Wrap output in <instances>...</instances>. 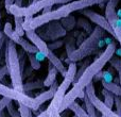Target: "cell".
<instances>
[{"instance_id":"obj_16","label":"cell","mask_w":121,"mask_h":117,"mask_svg":"<svg viewBox=\"0 0 121 117\" xmlns=\"http://www.w3.org/2000/svg\"><path fill=\"white\" fill-rule=\"evenodd\" d=\"M68 109H70L71 111L74 113V115H77L78 117H90L89 115H88L87 111H86V110H84L80 104H78L75 101L71 103L70 107H69Z\"/></svg>"},{"instance_id":"obj_2","label":"cell","mask_w":121,"mask_h":117,"mask_svg":"<svg viewBox=\"0 0 121 117\" xmlns=\"http://www.w3.org/2000/svg\"><path fill=\"white\" fill-rule=\"evenodd\" d=\"M16 43L12 40H6V48H5V61L9 67V73L11 77L13 88L16 90L25 93L22 84V72L19 63L18 51L16 49Z\"/></svg>"},{"instance_id":"obj_26","label":"cell","mask_w":121,"mask_h":117,"mask_svg":"<svg viewBox=\"0 0 121 117\" xmlns=\"http://www.w3.org/2000/svg\"><path fill=\"white\" fill-rule=\"evenodd\" d=\"M13 99L10 98V97H3L2 99H0V114L2 113V111H3L4 108H6V105H8L9 102H11Z\"/></svg>"},{"instance_id":"obj_5","label":"cell","mask_w":121,"mask_h":117,"mask_svg":"<svg viewBox=\"0 0 121 117\" xmlns=\"http://www.w3.org/2000/svg\"><path fill=\"white\" fill-rule=\"evenodd\" d=\"M85 92L88 95L89 99L91 100V102L94 103V105L96 107L97 111H99L102 115L106 116V117H121L117 112H114L112 110V108H108L106 104L104 103V101H101L98 97L96 96V92H95V86L94 83L90 82L87 86L85 87Z\"/></svg>"},{"instance_id":"obj_7","label":"cell","mask_w":121,"mask_h":117,"mask_svg":"<svg viewBox=\"0 0 121 117\" xmlns=\"http://www.w3.org/2000/svg\"><path fill=\"white\" fill-rule=\"evenodd\" d=\"M83 14H84V16L87 17L91 22L96 23L97 26L103 28V29H104L106 32H108L111 35H113L114 37H116L115 30H114V28L112 27V25L109 23V21L107 20V18L105 16H102V15L98 14V13L95 12V11L88 10V9H84Z\"/></svg>"},{"instance_id":"obj_29","label":"cell","mask_w":121,"mask_h":117,"mask_svg":"<svg viewBox=\"0 0 121 117\" xmlns=\"http://www.w3.org/2000/svg\"><path fill=\"white\" fill-rule=\"evenodd\" d=\"M114 30H115V33H116V40L119 42L120 46H121V26H117V27L114 28Z\"/></svg>"},{"instance_id":"obj_33","label":"cell","mask_w":121,"mask_h":117,"mask_svg":"<svg viewBox=\"0 0 121 117\" xmlns=\"http://www.w3.org/2000/svg\"><path fill=\"white\" fill-rule=\"evenodd\" d=\"M36 117H50V112L48 111V109H46L44 112H42L40 114H38Z\"/></svg>"},{"instance_id":"obj_28","label":"cell","mask_w":121,"mask_h":117,"mask_svg":"<svg viewBox=\"0 0 121 117\" xmlns=\"http://www.w3.org/2000/svg\"><path fill=\"white\" fill-rule=\"evenodd\" d=\"M115 105L117 113L121 116V96H115Z\"/></svg>"},{"instance_id":"obj_1","label":"cell","mask_w":121,"mask_h":117,"mask_svg":"<svg viewBox=\"0 0 121 117\" xmlns=\"http://www.w3.org/2000/svg\"><path fill=\"white\" fill-rule=\"evenodd\" d=\"M116 52V43L113 42L111 44L107 45L105 50L99 55L92 63H90L83 72V75L80 77V79L73 84V87L65 95L64 99L62 101V104L60 108V112H64L66 109L70 107L72 102L77 98H82L83 99L84 95H85V87L92 82L94 78L103 69V67L111 61V58L114 57Z\"/></svg>"},{"instance_id":"obj_6","label":"cell","mask_w":121,"mask_h":117,"mask_svg":"<svg viewBox=\"0 0 121 117\" xmlns=\"http://www.w3.org/2000/svg\"><path fill=\"white\" fill-rule=\"evenodd\" d=\"M57 20L51 21L49 23L43 26L42 32H39V36L45 40H56L57 38L66 35L67 30L62 26V23L55 22Z\"/></svg>"},{"instance_id":"obj_12","label":"cell","mask_w":121,"mask_h":117,"mask_svg":"<svg viewBox=\"0 0 121 117\" xmlns=\"http://www.w3.org/2000/svg\"><path fill=\"white\" fill-rule=\"evenodd\" d=\"M17 45H19V46H20L27 53H37V52H39V50H38L37 47H36L33 43H30L28 40H25L23 36H21V37L19 38Z\"/></svg>"},{"instance_id":"obj_41","label":"cell","mask_w":121,"mask_h":117,"mask_svg":"<svg viewBox=\"0 0 121 117\" xmlns=\"http://www.w3.org/2000/svg\"><path fill=\"white\" fill-rule=\"evenodd\" d=\"M72 117H78V116H77V115H74V116H72Z\"/></svg>"},{"instance_id":"obj_39","label":"cell","mask_w":121,"mask_h":117,"mask_svg":"<svg viewBox=\"0 0 121 117\" xmlns=\"http://www.w3.org/2000/svg\"><path fill=\"white\" fill-rule=\"evenodd\" d=\"M37 1H39V0H33V2H37ZM33 2H32V3H33Z\"/></svg>"},{"instance_id":"obj_25","label":"cell","mask_w":121,"mask_h":117,"mask_svg":"<svg viewBox=\"0 0 121 117\" xmlns=\"http://www.w3.org/2000/svg\"><path fill=\"white\" fill-rule=\"evenodd\" d=\"M13 32H14V30H13L12 23H11V22H5L4 28H3V33L6 35V37H8V38L10 37V36L13 34Z\"/></svg>"},{"instance_id":"obj_27","label":"cell","mask_w":121,"mask_h":117,"mask_svg":"<svg viewBox=\"0 0 121 117\" xmlns=\"http://www.w3.org/2000/svg\"><path fill=\"white\" fill-rule=\"evenodd\" d=\"M65 44L64 40H56V42L52 43V44H49L48 47L51 49V50H54V49H57V48H60L63 45Z\"/></svg>"},{"instance_id":"obj_20","label":"cell","mask_w":121,"mask_h":117,"mask_svg":"<svg viewBox=\"0 0 121 117\" xmlns=\"http://www.w3.org/2000/svg\"><path fill=\"white\" fill-rule=\"evenodd\" d=\"M44 86V81H40V80H37L35 82H28L27 84L23 85V90L28 92V90H38V88L43 87Z\"/></svg>"},{"instance_id":"obj_37","label":"cell","mask_w":121,"mask_h":117,"mask_svg":"<svg viewBox=\"0 0 121 117\" xmlns=\"http://www.w3.org/2000/svg\"><path fill=\"white\" fill-rule=\"evenodd\" d=\"M21 2H22V0H15L14 4L17 6H21Z\"/></svg>"},{"instance_id":"obj_4","label":"cell","mask_w":121,"mask_h":117,"mask_svg":"<svg viewBox=\"0 0 121 117\" xmlns=\"http://www.w3.org/2000/svg\"><path fill=\"white\" fill-rule=\"evenodd\" d=\"M68 15H70V11L68 10L66 4H62L57 10L50 11L48 13H43L42 15H39L37 17H32L31 21H30V27L29 26H26V27H23V29L28 27L33 30L38 29V28L43 27L46 23H49L54 20H60V19L68 16Z\"/></svg>"},{"instance_id":"obj_21","label":"cell","mask_w":121,"mask_h":117,"mask_svg":"<svg viewBox=\"0 0 121 117\" xmlns=\"http://www.w3.org/2000/svg\"><path fill=\"white\" fill-rule=\"evenodd\" d=\"M77 26L79 28H83L84 31H86V33H88V34H90L94 31V29H92V27H91V23L84 18H80L79 20H78Z\"/></svg>"},{"instance_id":"obj_36","label":"cell","mask_w":121,"mask_h":117,"mask_svg":"<svg viewBox=\"0 0 121 117\" xmlns=\"http://www.w3.org/2000/svg\"><path fill=\"white\" fill-rule=\"evenodd\" d=\"M52 6H53V5H49V6H47V8H45V9H44V12H43V13H48V12H50V11L52 10Z\"/></svg>"},{"instance_id":"obj_14","label":"cell","mask_w":121,"mask_h":117,"mask_svg":"<svg viewBox=\"0 0 121 117\" xmlns=\"http://www.w3.org/2000/svg\"><path fill=\"white\" fill-rule=\"evenodd\" d=\"M119 84H118V82L115 83V82L105 81V80L102 81L103 88H106L107 90H109L111 93H113L115 96H121V85H119Z\"/></svg>"},{"instance_id":"obj_10","label":"cell","mask_w":121,"mask_h":117,"mask_svg":"<svg viewBox=\"0 0 121 117\" xmlns=\"http://www.w3.org/2000/svg\"><path fill=\"white\" fill-rule=\"evenodd\" d=\"M107 1L108 0H74V1H71L69 3H66V6L70 11V13H72L74 11H81L84 9H87L91 5H95V4H100L103 2L106 3Z\"/></svg>"},{"instance_id":"obj_38","label":"cell","mask_w":121,"mask_h":117,"mask_svg":"<svg viewBox=\"0 0 121 117\" xmlns=\"http://www.w3.org/2000/svg\"><path fill=\"white\" fill-rule=\"evenodd\" d=\"M0 19H1V14H0ZM3 35H4V33L2 34V33H1V29H0V38H1V37H2V36H3Z\"/></svg>"},{"instance_id":"obj_13","label":"cell","mask_w":121,"mask_h":117,"mask_svg":"<svg viewBox=\"0 0 121 117\" xmlns=\"http://www.w3.org/2000/svg\"><path fill=\"white\" fill-rule=\"evenodd\" d=\"M79 34V32H75V33H71L70 35H68L66 38H65V47H66V52L68 58L75 51V38L74 36Z\"/></svg>"},{"instance_id":"obj_3","label":"cell","mask_w":121,"mask_h":117,"mask_svg":"<svg viewBox=\"0 0 121 117\" xmlns=\"http://www.w3.org/2000/svg\"><path fill=\"white\" fill-rule=\"evenodd\" d=\"M105 30L103 28L97 26L94 29V31L89 34L88 37L85 38L83 43L79 46V48L75 49V51L69 57L70 62H79L83 58L89 57L90 54L95 52L100 44L101 38L104 36Z\"/></svg>"},{"instance_id":"obj_35","label":"cell","mask_w":121,"mask_h":117,"mask_svg":"<svg viewBox=\"0 0 121 117\" xmlns=\"http://www.w3.org/2000/svg\"><path fill=\"white\" fill-rule=\"evenodd\" d=\"M71 1H74V0H57V3L56 4H66V3H69Z\"/></svg>"},{"instance_id":"obj_8","label":"cell","mask_w":121,"mask_h":117,"mask_svg":"<svg viewBox=\"0 0 121 117\" xmlns=\"http://www.w3.org/2000/svg\"><path fill=\"white\" fill-rule=\"evenodd\" d=\"M25 31H26V35H27L28 40H30L31 43H33L36 47L38 48L39 52H42L45 57H48V54L50 53L51 49L48 47V45L46 44L45 40H43L42 37L39 36V34H37L33 29L31 28H25Z\"/></svg>"},{"instance_id":"obj_18","label":"cell","mask_w":121,"mask_h":117,"mask_svg":"<svg viewBox=\"0 0 121 117\" xmlns=\"http://www.w3.org/2000/svg\"><path fill=\"white\" fill-rule=\"evenodd\" d=\"M14 19H15V32H16L19 36H23V34L26 33L25 29H23V20H25V17L14 16Z\"/></svg>"},{"instance_id":"obj_17","label":"cell","mask_w":121,"mask_h":117,"mask_svg":"<svg viewBox=\"0 0 121 117\" xmlns=\"http://www.w3.org/2000/svg\"><path fill=\"white\" fill-rule=\"evenodd\" d=\"M60 23H62V26L67 30V31H71V30L75 27V25H77V22H75V18L73 16H70V15H68V16L62 18Z\"/></svg>"},{"instance_id":"obj_24","label":"cell","mask_w":121,"mask_h":117,"mask_svg":"<svg viewBox=\"0 0 121 117\" xmlns=\"http://www.w3.org/2000/svg\"><path fill=\"white\" fill-rule=\"evenodd\" d=\"M12 101L9 102L8 105H6V110H8L9 114H10L11 117H20V113H19V111H16V110H15V107L13 105Z\"/></svg>"},{"instance_id":"obj_30","label":"cell","mask_w":121,"mask_h":117,"mask_svg":"<svg viewBox=\"0 0 121 117\" xmlns=\"http://www.w3.org/2000/svg\"><path fill=\"white\" fill-rule=\"evenodd\" d=\"M8 72H9V67H8V65H4V66H2L1 68H0V81L3 79V77H4V76H5Z\"/></svg>"},{"instance_id":"obj_11","label":"cell","mask_w":121,"mask_h":117,"mask_svg":"<svg viewBox=\"0 0 121 117\" xmlns=\"http://www.w3.org/2000/svg\"><path fill=\"white\" fill-rule=\"evenodd\" d=\"M59 71V69L55 67V65H53L51 62H49L48 64V75H47L46 79L44 80V86L46 87H50L54 81L56 80V73Z\"/></svg>"},{"instance_id":"obj_22","label":"cell","mask_w":121,"mask_h":117,"mask_svg":"<svg viewBox=\"0 0 121 117\" xmlns=\"http://www.w3.org/2000/svg\"><path fill=\"white\" fill-rule=\"evenodd\" d=\"M28 58H29L30 64H31V67L35 70H38L40 68V63L38 61L37 57L35 55V53H28Z\"/></svg>"},{"instance_id":"obj_9","label":"cell","mask_w":121,"mask_h":117,"mask_svg":"<svg viewBox=\"0 0 121 117\" xmlns=\"http://www.w3.org/2000/svg\"><path fill=\"white\" fill-rule=\"evenodd\" d=\"M119 1L120 0H108L105 6V17L113 28L121 26V17H119L118 13L116 12V6L119 3Z\"/></svg>"},{"instance_id":"obj_40","label":"cell","mask_w":121,"mask_h":117,"mask_svg":"<svg viewBox=\"0 0 121 117\" xmlns=\"http://www.w3.org/2000/svg\"><path fill=\"white\" fill-rule=\"evenodd\" d=\"M101 117H106V116H104V115H102V116H101Z\"/></svg>"},{"instance_id":"obj_34","label":"cell","mask_w":121,"mask_h":117,"mask_svg":"<svg viewBox=\"0 0 121 117\" xmlns=\"http://www.w3.org/2000/svg\"><path fill=\"white\" fill-rule=\"evenodd\" d=\"M5 37H6V35L4 34V35L0 38V51H1V49H2V47H3L4 43H5Z\"/></svg>"},{"instance_id":"obj_23","label":"cell","mask_w":121,"mask_h":117,"mask_svg":"<svg viewBox=\"0 0 121 117\" xmlns=\"http://www.w3.org/2000/svg\"><path fill=\"white\" fill-rule=\"evenodd\" d=\"M18 105H19L18 111L20 113V117H32L31 109L29 107H27L23 103H18Z\"/></svg>"},{"instance_id":"obj_15","label":"cell","mask_w":121,"mask_h":117,"mask_svg":"<svg viewBox=\"0 0 121 117\" xmlns=\"http://www.w3.org/2000/svg\"><path fill=\"white\" fill-rule=\"evenodd\" d=\"M83 100H84V103H85V109H86V111H87L88 115L90 117H98L97 116V113H96V110H97L96 107H95L94 103L91 102V100L89 99V97L86 94V92L83 97Z\"/></svg>"},{"instance_id":"obj_31","label":"cell","mask_w":121,"mask_h":117,"mask_svg":"<svg viewBox=\"0 0 121 117\" xmlns=\"http://www.w3.org/2000/svg\"><path fill=\"white\" fill-rule=\"evenodd\" d=\"M77 40H77V45L78 46H80V45L85 40V35H84V33H79V36H78Z\"/></svg>"},{"instance_id":"obj_19","label":"cell","mask_w":121,"mask_h":117,"mask_svg":"<svg viewBox=\"0 0 121 117\" xmlns=\"http://www.w3.org/2000/svg\"><path fill=\"white\" fill-rule=\"evenodd\" d=\"M102 95L104 97V103L108 108H113L114 103H115V95L113 93H111L109 90H107L106 88H103Z\"/></svg>"},{"instance_id":"obj_32","label":"cell","mask_w":121,"mask_h":117,"mask_svg":"<svg viewBox=\"0 0 121 117\" xmlns=\"http://www.w3.org/2000/svg\"><path fill=\"white\" fill-rule=\"evenodd\" d=\"M14 2H15V0H5V2H4V6H5V9H6V11H10V8L14 4Z\"/></svg>"}]
</instances>
